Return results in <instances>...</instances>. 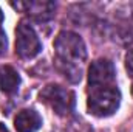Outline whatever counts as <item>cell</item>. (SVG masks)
Masks as SVG:
<instances>
[{
	"instance_id": "cell-8",
	"label": "cell",
	"mask_w": 133,
	"mask_h": 132,
	"mask_svg": "<svg viewBox=\"0 0 133 132\" xmlns=\"http://www.w3.org/2000/svg\"><path fill=\"white\" fill-rule=\"evenodd\" d=\"M20 86V75L11 65L0 67V92L12 93Z\"/></svg>"
},
{
	"instance_id": "cell-1",
	"label": "cell",
	"mask_w": 133,
	"mask_h": 132,
	"mask_svg": "<svg viewBox=\"0 0 133 132\" xmlns=\"http://www.w3.org/2000/svg\"><path fill=\"white\" fill-rule=\"evenodd\" d=\"M56 67L70 82H79L82 67L87 59V47L84 39L73 31H62L54 40Z\"/></svg>"
},
{
	"instance_id": "cell-9",
	"label": "cell",
	"mask_w": 133,
	"mask_h": 132,
	"mask_svg": "<svg viewBox=\"0 0 133 132\" xmlns=\"http://www.w3.org/2000/svg\"><path fill=\"white\" fill-rule=\"evenodd\" d=\"M125 70H127L129 76L133 78V50H130L125 55Z\"/></svg>"
},
{
	"instance_id": "cell-10",
	"label": "cell",
	"mask_w": 133,
	"mask_h": 132,
	"mask_svg": "<svg viewBox=\"0 0 133 132\" xmlns=\"http://www.w3.org/2000/svg\"><path fill=\"white\" fill-rule=\"evenodd\" d=\"M6 48H8V39H6V34H5V31L0 30V56L6 53Z\"/></svg>"
},
{
	"instance_id": "cell-12",
	"label": "cell",
	"mask_w": 133,
	"mask_h": 132,
	"mask_svg": "<svg viewBox=\"0 0 133 132\" xmlns=\"http://www.w3.org/2000/svg\"><path fill=\"white\" fill-rule=\"evenodd\" d=\"M3 22V13H2V9H0V23Z\"/></svg>"
},
{
	"instance_id": "cell-7",
	"label": "cell",
	"mask_w": 133,
	"mask_h": 132,
	"mask_svg": "<svg viewBox=\"0 0 133 132\" xmlns=\"http://www.w3.org/2000/svg\"><path fill=\"white\" fill-rule=\"evenodd\" d=\"M42 126L40 115L33 109L20 110L14 118V128L17 132H36Z\"/></svg>"
},
{
	"instance_id": "cell-13",
	"label": "cell",
	"mask_w": 133,
	"mask_h": 132,
	"mask_svg": "<svg viewBox=\"0 0 133 132\" xmlns=\"http://www.w3.org/2000/svg\"><path fill=\"white\" fill-rule=\"evenodd\" d=\"M132 93H133V87H132Z\"/></svg>"
},
{
	"instance_id": "cell-3",
	"label": "cell",
	"mask_w": 133,
	"mask_h": 132,
	"mask_svg": "<svg viewBox=\"0 0 133 132\" xmlns=\"http://www.w3.org/2000/svg\"><path fill=\"white\" fill-rule=\"evenodd\" d=\"M42 50V44L34 31L33 25L22 19L16 28V53L22 59H33Z\"/></svg>"
},
{
	"instance_id": "cell-5",
	"label": "cell",
	"mask_w": 133,
	"mask_h": 132,
	"mask_svg": "<svg viewBox=\"0 0 133 132\" xmlns=\"http://www.w3.org/2000/svg\"><path fill=\"white\" fill-rule=\"evenodd\" d=\"M115 65L108 59H96L88 68V84L91 89L113 86L115 81Z\"/></svg>"
},
{
	"instance_id": "cell-11",
	"label": "cell",
	"mask_w": 133,
	"mask_h": 132,
	"mask_svg": "<svg viewBox=\"0 0 133 132\" xmlns=\"http://www.w3.org/2000/svg\"><path fill=\"white\" fill-rule=\"evenodd\" d=\"M0 132H8V129H6L3 124H0Z\"/></svg>"
},
{
	"instance_id": "cell-6",
	"label": "cell",
	"mask_w": 133,
	"mask_h": 132,
	"mask_svg": "<svg viewBox=\"0 0 133 132\" xmlns=\"http://www.w3.org/2000/svg\"><path fill=\"white\" fill-rule=\"evenodd\" d=\"M16 9H22L28 16H31L36 20H48L53 17L56 11V5L53 2L46 0H33V2H19V3H11Z\"/></svg>"
},
{
	"instance_id": "cell-4",
	"label": "cell",
	"mask_w": 133,
	"mask_h": 132,
	"mask_svg": "<svg viewBox=\"0 0 133 132\" xmlns=\"http://www.w3.org/2000/svg\"><path fill=\"white\" fill-rule=\"evenodd\" d=\"M40 99L48 104L57 115H66L74 107V93L57 84L45 86L40 92Z\"/></svg>"
},
{
	"instance_id": "cell-2",
	"label": "cell",
	"mask_w": 133,
	"mask_h": 132,
	"mask_svg": "<svg viewBox=\"0 0 133 132\" xmlns=\"http://www.w3.org/2000/svg\"><path fill=\"white\" fill-rule=\"evenodd\" d=\"M119 104H121V92L115 86L91 89L87 99V107L90 113L95 117L113 115L119 109Z\"/></svg>"
}]
</instances>
